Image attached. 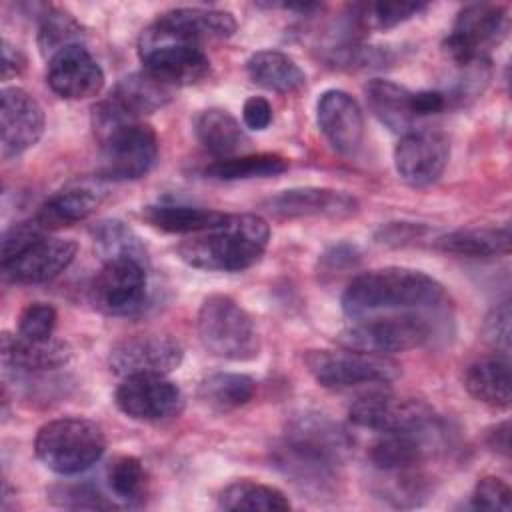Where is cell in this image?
<instances>
[{
  "label": "cell",
  "instance_id": "6da1fadb",
  "mask_svg": "<svg viewBox=\"0 0 512 512\" xmlns=\"http://www.w3.org/2000/svg\"><path fill=\"white\" fill-rule=\"evenodd\" d=\"M352 442L328 416L318 412L296 414L276 450L278 466L306 488L322 490L342 466Z\"/></svg>",
  "mask_w": 512,
  "mask_h": 512
},
{
  "label": "cell",
  "instance_id": "7a4b0ae2",
  "mask_svg": "<svg viewBox=\"0 0 512 512\" xmlns=\"http://www.w3.org/2000/svg\"><path fill=\"white\" fill-rule=\"evenodd\" d=\"M446 302L444 286L432 276L404 266L358 274L342 294V310L352 318L394 312H432Z\"/></svg>",
  "mask_w": 512,
  "mask_h": 512
},
{
  "label": "cell",
  "instance_id": "3957f363",
  "mask_svg": "<svg viewBox=\"0 0 512 512\" xmlns=\"http://www.w3.org/2000/svg\"><path fill=\"white\" fill-rule=\"evenodd\" d=\"M270 226L258 214H226L216 226L188 236L178 256L192 268L208 272H242L268 248Z\"/></svg>",
  "mask_w": 512,
  "mask_h": 512
},
{
  "label": "cell",
  "instance_id": "277c9868",
  "mask_svg": "<svg viewBox=\"0 0 512 512\" xmlns=\"http://www.w3.org/2000/svg\"><path fill=\"white\" fill-rule=\"evenodd\" d=\"M106 450L102 428L78 416L50 420L40 426L34 452L36 458L56 474H78L94 466Z\"/></svg>",
  "mask_w": 512,
  "mask_h": 512
},
{
  "label": "cell",
  "instance_id": "5b68a950",
  "mask_svg": "<svg viewBox=\"0 0 512 512\" xmlns=\"http://www.w3.org/2000/svg\"><path fill=\"white\" fill-rule=\"evenodd\" d=\"M430 312H394L352 318L338 334L344 348L370 354H396L424 346L432 338Z\"/></svg>",
  "mask_w": 512,
  "mask_h": 512
},
{
  "label": "cell",
  "instance_id": "8992f818",
  "mask_svg": "<svg viewBox=\"0 0 512 512\" xmlns=\"http://www.w3.org/2000/svg\"><path fill=\"white\" fill-rule=\"evenodd\" d=\"M202 346L224 360H252L260 352V338L252 316L230 296L210 294L198 310Z\"/></svg>",
  "mask_w": 512,
  "mask_h": 512
},
{
  "label": "cell",
  "instance_id": "52a82bcc",
  "mask_svg": "<svg viewBox=\"0 0 512 512\" xmlns=\"http://www.w3.org/2000/svg\"><path fill=\"white\" fill-rule=\"evenodd\" d=\"M100 138L98 174L106 180H136L146 176L158 158V136L140 120L94 126Z\"/></svg>",
  "mask_w": 512,
  "mask_h": 512
},
{
  "label": "cell",
  "instance_id": "ba28073f",
  "mask_svg": "<svg viewBox=\"0 0 512 512\" xmlns=\"http://www.w3.org/2000/svg\"><path fill=\"white\" fill-rule=\"evenodd\" d=\"M304 362L322 388L336 392L352 388H362L364 392L386 388L398 376V366L390 358L352 348L310 350L304 356Z\"/></svg>",
  "mask_w": 512,
  "mask_h": 512
},
{
  "label": "cell",
  "instance_id": "9c48e42d",
  "mask_svg": "<svg viewBox=\"0 0 512 512\" xmlns=\"http://www.w3.org/2000/svg\"><path fill=\"white\" fill-rule=\"evenodd\" d=\"M348 420L378 434L384 432H426L434 426L432 408L418 398H402L386 388L362 392L348 408Z\"/></svg>",
  "mask_w": 512,
  "mask_h": 512
},
{
  "label": "cell",
  "instance_id": "30bf717a",
  "mask_svg": "<svg viewBox=\"0 0 512 512\" xmlns=\"http://www.w3.org/2000/svg\"><path fill=\"white\" fill-rule=\"evenodd\" d=\"M138 54L144 70L170 88L198 84L210 74V60L202 46L160 36L150 28L140 34Z\"/></svg>",
  "mask_w": 512,
  "mask_h": 512
},
{
  "label": "cell",
  "instance_id": "8fae6325",
  "mask_svg": "<svg viewBox=\"0 0 512 512\" xmlns=\"http://www.w3.org/2000/svg\"><path fill=\"white\" fill-rule=\"evenodd\" d=\"M508 32V10L500 4L476 2L464 6L448 36L444 38V52L456 62L486 58L488 50L498 46Z\"/></svg>",
  "mask_w": 512,
  "mask_h": 512
},
{
  "label": "cell",
  "instance_id": "7c38bea8",
  "mask_svg": "<svg viewBox=\"0 0 512 512\" xmlns=\"http://www.w3.org/2000/svg\"><path fill=\"white\" fill-rule=\"evenodd\" d=\"M146 264L130 258L104 262L90 286L92 304L108 316H132L146 306Z\"/></svg>",
  "mask_w": 512,
  "mask_h": 512
},
{
  "label": "cell",
  "instance_id": "4fadbf2b",
  "mask_svg": "<svg viewBox=\"0 0 512 512\" xmlns=\"http://www.w3.org/2000/svg\"><path fill=\"white\" fill-rule=\"evenodd\" d=\"M114 402L122 414L138 422H166L184 408L182 390L166 376L140 374L122 378Z\"/></svg>",
  "mask_w": 512,
  "mask_h": 512
},
{
  "label": "cell",
  "instance_id": "5bb4252c",
  "mask_svg": "<svg viewBox=\"0 0 512 512\" xmlns=\"http://www.w3.org/2000/svg\"><path fill=\"white\" fill-rule=\"evenodd\" d=\"M450 160L448 138L434 128H412L402 134L394 148L398 176L416 188L434 184Z\"/></svg>",
  "mask_w": 512,
  "mask_h": 512
},
{
  "label": "cell",
  "instance_id": "9a60e30c",
  "mask_svg": "<svg viewBox=\"0 0 512 512\" xmlns=\"http://www.w3.org/2000/svg\"><path fill=\"white\" fill-rule=\"evenodd\" d=\"M182 358L184 350L172 336L138 334L112 346L108 366L120 378L140 374L166 376L182 364Z\"/></svg>",
  "mask_w": 512,
  "mask_h": 512
},
{
  "label": "cell",
  "instance_id": "2e32d148",
  "mask_svg": "<svg viewBox=\"0 0 512 512\" xmlns=\"http://www.w3.org/2000/svg\"><path fill=\"white\" fill-rule=\"evenodd\" d=\"M44 132V110L38 100L18 86L0 92V134L2 156H20L32 148Z\"/></svg>",
  "mask_w": 512,
  "mask_h": 512
},
{
  "label": "cell",
  "instance_id": "e0dca14e",
  "mask_svg": "<svg viewBox=\"0 0 512 512\" xmlns=\"http://www.w3.org/2000/svg\"><path fill=\"white\" fill-rule=\"evenodd\" d=\"M104 70L84 44H72L48 60L46 82L54 94L66 100H84L104 88Z\"/></svg>",
  "mask_w": 512,
  "mask_h": 512
},
{
  "label": "cell",
  "instance_id": "ac0fdd59",
  "mask_svg": "<svg viewBox=\"0 0 512 512\" xmlns=\"http://www.w3.org/2000/svg\"><path fill=\"white\" fill-rule=\"evenodd\" d=\"M78 244L70 238L42 236L2 262L4 274L18 284H40L56 278L76 258Z\"/></svg>",
  "mask_w": 512,
  "mask_h": 512
},
{
  "label": "cell",
  "instance_id": "d6986e66",
  "mask_svg": "<svg viewBox=\"0 0 512 512\" xmlns=\"http://www.w3.org/2000/svg\"><path fill=\"white\" fill-rule=\"evenodd\" d=\"M152 32L180 42L202 46L212 40H226L236 32V20L216 8H172L160 14L150 26Z\"/></svg>",
  "mask_w": 512,
  "mask_h": 512
},
{
  "label": "cell",
  "instance_id": "ffe728a7",
  "mask_svg": "<svg viewBox=\"0 0 512 512\" xmlns=\"http://www.w3.org/2000/svg\"><path fill=\"white\" fill-rule=\"evenodd\" d=\"M318 128L342 156H354L364 138V116L358 102L344 90L322 92L316 104Z\"/></svg>",
  "mask_w": 512,
  "mask_h": 512
},
{
  "label": "cell",
  "instance_id": "44dd1931",
  "mask_svg": "<svg viewBox=\"0 0 512 512\" xmlns=\"http://www.w3.org/2000/svg\"><path fill=\"white\" fill-rule=\"evenodd\" d=\"M174 98V88L160 82L146 70L132 72L116 82L110 96L98 106L114 118L138 120L140 116L152 114Z\"/></svg>",
  "mask_w": 512,
  "mask_h": 512
},
{
  "label": "cell",
  "instance_id": "7402d4cb",
  "mask_svg": "<svg viewBox=\"0 0 512 512\" xmlns=\"http://www.w3.org/2000/svg\"><path fill=\"white\" fill-rule=\"evenodd\" d=\"M2 366L16 374H44L66 366L72 358V346L62 338L30 340L20 334H2Z\"/></svg>",
  "mask_w": 512,
  "mask_h": 512
},
{
  "label": "cell",
  "instance_id": "603a6c76",
  "mask_svg": "<svg viewBox=\"0 0 512 512\" xmlns=\"http://www.w3.org/2000/svg\"><path fill=\"white\" fill-rule=\"evenodd\" d=\"M264 208L280 218H344L356 212V200L330 188H290L268 198Z\"/></svg>",
  "mask_w": 512,
  "mask_h": 512
},
{
  "label": "cell",
  "instance_id": "cb8c5ba5",
  "mask_svg": "<svg viewBox=\"0 0 512 512\" xmlns=\"http://www.w3.org/2000/svg\"><path fill=\"white\" fill-rule=\"evenodd\" d=\"M468 394L494 410L510 408V360L508 354H486L476 358L464 372Z\"/></svg>",
  "mask_w": 512,
  "mask_h": 512
},
{
  "label": "cell",
  "instance_id": "d4e9b609",
  "mask_svg": "<svg viewBox=\"0 0 512 512\" xmlns=\"http://www.w3.org/2000/svg\"><path fill=\"white\" fill-rule=\"evenodd\" d=\"M428 432V430H426ZM426 432H384L368 448L370 464L382 474L420 468L428 454Z\"/></svg>",
  "mask_w": 512,
  "mask_h": 512
},
{
  "label": "cell",
  "instance_id": "484cf974",
  "mask_svg": "<svg viewBox=\"0 0 512 512\" xmlns=\"http://www.w3.org/2000/svg\"><path fill=\"white\" fill-rule=\"evenodd\" d=\"M364 90L370 110L386 128L398 134H406L414 128L418 116L412 90L384 78L370 80Z\"/></svg>",
  "mask_w": 512,
  "mask_h": 512
},
{
  "label": "cell",
  "instance_id": "4316f807",
  "mask_svg": "<svg viewBox=\"0 0 512 512\" xmlns=\"http://www.w3.org/2000/svg\"><path fill=\"white\" fill-rule=\"evenodd\" d=\"M510 226H482V228H460L442 234L434 240V248L456 254L462 258H500L510 254Z\"/></svg>",
  "mask_w": 512,
  "mask_h": 512
},
{
  "label": "cell",
  "instance_id": "83f0119b",
  "mask_svg": "<svg viewBox=\"0 0 512 512\" xmlns=\"http://www.w3.org/2000/svg\"><path fill=\"white\" fill-rule=\"evenodd\" d=\"M194 132L200 144L218 160L238 156L250 144L240 122L222 108L202 110L194 120Z\"/></svg>",
  "mask_w": 512,
  "mask_h": 512
},
{
  "label": "cell",
  "instance_id": "f1b7e54d",
  "mask_svg": "<svg viewBox=\"0 0 512 512\" xmlns=\"http://www.w3.org/2000/svg\"><path fill=\"white\" fill-rule=\"evenodd\" d=\"M250 80L266 90L278 94H292L304 88V70L280 50H258L246 62Z\"/></svg>",
  "mask_w": 512,
  "mask_h": 512
},
{
  "label": "cell",
  "instance_id": "f546056e",
  "mask_svg": "<svg viewBox=\"0 0 512 512\" xmlns=\"http://www.w3.org/2000/svg\"><path fill=\"white\" fill-rule=\"evenodd\" d=\"M100 204L92 188H66L52 194L34 214L44 230H56L86 220Z\"/></svg>",
  "mask_w": 512,
  "mask_h": 512
},
{
  "label": "cell",
  "instance_id": "4dcf8cb0",
  "mask_svg": "<svg viewBox=\"0 0 512 512\" xmlns=\"http://www.w3.org/2000/svg\"><path fill=\"white\" fill-rule=\"evenodd\" d=\"M226 214L210 208L186 206V204H150L142 210V218L170 234H198L216 226Z\"/></svg>",
  "mask_w": 512,
  "mask_h": 512
},
{
  "label": "cell",
  "instance_id": "1f68e13d",
  "mask_svg": "<svg viewBox=\"0 0 512 512\" xmlns=\"http://www.w3.org/2000/svg\"><path fill=\"white\" fill-rule=\"evenodd\" d=\"M96 254L102 258V262L110 260H138L148 266V250L142 244L140 236L122 220L106 218L92 226L90 230Z\"/></svg>",
  "mask_w": 512,
  "mask_h": 512
},
{
  "label": "cell",
  "instance_id": "d6a6232c",
  "mask_svg": "<svg viewBox=\"0 0 512 512\" xmlns=\"http://www.w3.org/2000/svg\"><path fill=\"white\" fill-rule=\"evenodd\" d=\"M256 382L248 374L214 372L200 382L198 396L214 412H230L252 400Z\"/></svg>",
  "mask_w": 512,
  "mask_h": 512
},
{
  "label": "cell",
  "instance_id": "836d02e7",
  "mask_svg": "<svg viewBox=\"0 0 512 512\" xmlns=\"http://www.w3.org/2000/svg\"><path fill=\"white\" fill-rule=\"evenodd\" d=\"M218 506L222 510H264V512H284L290 510L292 504L288 496L268 484L238 480L228 484L218 494Z\"/></svg>",
  "mask_w": 512,
  "mask_h": 512
},
{
  "label": "cell",
  "instance_id": "e575fe53",
  "mask_svg": "<svg viewBox=\"0 0 512 512\" xmlns=\"http://www.w3.org/2000/svg\"><path fill=\"white\" fill-rule=\"evenodd\" d=\"M286 170L288 160L284 156L272 152H258L216 160L204 168V174L214 180H248L276 176Z\"/></svg>",
  "mask_w": 512,
  "mask_h": 512
},
{
  "label": "cell",
  "instance_id": "d590c367",
  "mask_svg": "<svg viewBox=\"0 0 512 512\" xmlns=\"http://www.w3.org/2000/svg\"><path fill=\"white\" fill-rule=\"evenodd\" d=\"M490 78H492V64L488 56L474 58L468 62H456L452 78L440 90L446 100V108L468 106L470 102L480 98Z\"/></svg>",
  "mask_w": 512,
  "mask_h": 512
},
{
  "label": "cell",
  "instance_id": "8d00e7d4",
  "mask_svg": "<svg viewBox=\"0 0 512 512\" xmlns=\"http://www.w3.org/2000/svg\"><path fill=\"white\" fill-rule=\"evenodd\" d=\"M84 30L80 22L64 8L48 6L38 24V48L44 58H52L66 46L82 44Z\"/></svg>",
  "mask_w": 512,
  "mask_h": 512
},
{
  "label": "cell",
  "instance_id": "74e56055",
  "mask_svg": "<svg viewBox=\"0 0 512 512\" xmlns=\"http://www.w3.org/2000/svg\"><path fill=\"white\" fill-rule=\"evenodd\" d=\"M350 18L360 32L394 28L426 10L424 2H366L350 8Z\"/></svg>",
  "mask_w": 512,
  "mask_h": 512
},
{
  "label": "cell",
  "instance_id": "f35d334b",
  "mask_svg": "<svg viewBox=\"0 0 512 512\" xmlns=\"http://www.w3.org/2000/svg\"><path fill=\"white\" fill-rule=\"evenodd\" d=\"M106 482L110 492L130 506L140 504L146 496L148 478L142 462L136 456L122 454L112 458L106 466Z\"/></svg>",
  "mask_w": 512,
  "mask_h": 512
},
{
  "label": "cell",
  "instance_id": "ab89813d",
  "mask_svg": "<svg viewBox=\"0 0 512 512\" xmlns=\"http://www.w3.org/2000/svg\"><path fill=\"white\" fill-rule=\"evenodd\" d=\"M56 308L46 302H30L18 316V334L30 340H46L54 336Z\"/></svg>",
  "mask_w": 512,
  "mask_h": 512
},
{
  "label": "cell",
  "instance_id": "60d3db41",
  "mask_svg": "<svg viewBox=\"0 0 512 512\" xmlns=\"http://www.w3.org/2000/svg\"><path fill=\"white\" fill-rule=\"evenodd\" d=\"M470 506L476 510H502L508 512L512 506V490L498 476H484L476 482Z\"/></svg>",
  "mask_w": 512,
  "mask_h": 512
},
{
  "label": "cell",
  "instance_id": "b9f144b4",
  "mask_svg": "<svg viewBox=\"0 0 512 512\" xmlns=\"http://www.w3.org/2000/svg\"><path fill=\"white\" fill-rule=\"evenodd\" d=\"M50 496L58 506H66V508H92V510L112 508V504L106 502L98 490H94L86 484L56 486V488H52Z\"/></svg>",
  "mask_w": 512,
  "mask_h": 512
},
{
  "label": "cell",
  "instance_id": "7bdbcfd3",
  "mask_svg": "<svg viewBox=\"0 0 512 512\" xmlns=\"http://www.w3.org/2000/svg\"><path fill=\"white\" fill-rule=\"evenodd\" d=\"M482 336L500 354H508V350H510V302H502L484 318Z\"/></svg>",
  "mask_w": 512,
  "mask_h": 512
},
{
  "label": "cell",
  "instance_id": "ee69618b",
  "mask_svg": "<svg viewBox=\"0 0 512 512\" xmlns=\"http://www.w3.org/2000/svg\"><path fill=\"white\" fill-rule=\"evenodd\" d=\"M242 118L250 130H264L272 122V106L264 96H250L244 102Z\"/></svg>",
  "mask_w": 512,
  "mask_h": 512
},
{
  "label": "cell",
  "instance_id": "f6af8a7d",
  "mask_svg": "<svg viewBox=\"0 0 512 512\" xmlns=\"http://www.w3.org/2000/svg\"><path fill=\"white\" fill-rule=\"evenodd\" d=\"M24 64L26 60L22 52L16 46H12L8 40H2V78L10 80L12 76L20 74Z\"/></svg>",
  "mask_w": 512,
  "mask_h": 512
},
{
  "label": "cell",
  "instance_id": "bcb514c9",
  "mask_svg": "<svg viewBox=\"0 0 512 512\" xmlns=\"http://www.w3.org/2000/svg\"><path fill=\"white\" fill-rule=\"evenodd\" d=\"M486 444L502 456L510 454V424H508V420H504V422H500V424H496L488 430Z\"/></svg>",
  "mask_w": 512,
  "mask_h": 512
}]
</instances>
